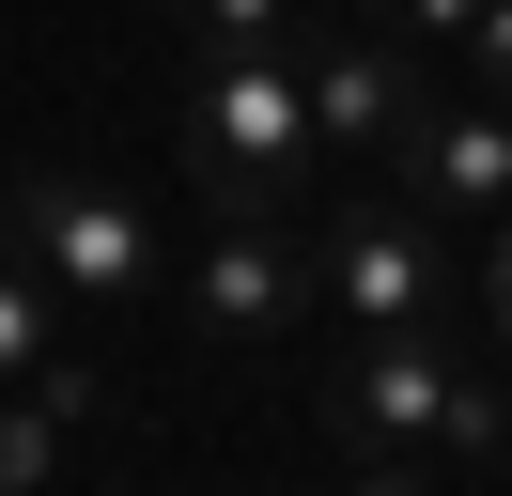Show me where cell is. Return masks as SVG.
Returning a JSON list of instances; mask_svg holds the SVG:
<instances>
[{
    "label": "cell",
    "instance_id": "3",
    "mask_svg": "<svg viewBox=\"0 0 512 496\" xmlns=\"http://www.w3.org/2000/svg\"><path fill=\"white\" fill-rule=\"evenodd\" d=\"M311 295L342 310L357 341H388V326H435V310H450V248L419 233L404 202H342V233L311 248Z\"/></svg>",
    "mask_w": 512,
    "mask_h": 496
},
{
    "label": "cell",
    "instance_id": "9",
    "mask_svg": "<svg viewBox=\"0 0 512 496\" xmlns=\"http://www.w3.org/2000/svg\"><path fill=\"white\" fill-rule=\"evenodd\" d=\"M187 31H202V62H264V47H311V16H295V0H187Z\"/></svg>",
    "mask_w": 512,
    "mask_h": 496
},
{
    "label": "cell",
    "instance_id": "8",
    "mask_svg": "<svg viewBox=\"0 0 512 496\" xmlns=\"http://www.w3.org/2000/svg\"><path fill=\"white\" fill-rule=\"evenodd\" d=\"M32 372H63V310H47V279L0 248V388H32Z\"/></svg>",
    "mask_w": 512,
    "mask_h": 496
},
{
    "label": "cell",
    "instance_id": "1",
    "mask_svg": "<svg viewBox=\"0 0 512 496\" xmlns=\"http://www.w3.org/2000/svg\"><path fill=\"white\" fill-rule=\"evenodd\" d=\"M295 155H311L295 47H264V62H202V78H187V171H202V202H218V217H280Z\"/></svg>",
    "mask_w": 512,
    "mask_h": 496
},
{
    "label": "cell",
    "instance_id": "2",
    "mask_svg": "<svg viewBox=\"0 0 512 496\" xmlns=\"http://www.w3.org/2000/svg\"><path fill=\"white\" fill-rule=\"evenodd\" d=\"M0 248L32 264L47 295H109V310L156 279V217H140L125 186H94V171H32V186H16V217H0Z\"/></svg>",
    "mask_w": 512,
    "mask_h": 496
},
{
    "label": "cell",
    "instance_id": "14",
    "mask_svg": "<svg viewBox=\"0 0 512 496\" xmlns=\"http://www.w3.org/2000/svg\"><path fill=\"white\" fill-rule=\"evenodd\" d=\"M357 496H435L419 465H388V450H357Z\"/></svg>",
    "mask_w": 512,
    "mask_h": 496
},
{
    "label": "cell",
    "instance_id": "4",
    "mask_svg": "<svg viewBox=\"0 0 512 496\" xmlns=\"http://www.w3.org/2000/svg\"><path fill=\"white\" fill-rule=\"evenodd\" d=\"M295 310H311V248L280 217H218V248L187 264V326L202 341H280Z\"/></svg>",
    "mask_w": 512,
    "mask_h": 496
},
{
    "label": "cell",
    "instance_id": "10",
    "mask_svg": "<svg viewBox=\"0 0 512 496\" xmlns=\"http://www.w3.org/2000/svg\"><path fill=\"white\" fill-rule=\"evenodd\" d=\"M47 465H63V419L32 388H0V496H47Z\"/></svg>",
    "mask_w": 512,
    "mask_h": 496
},
{
    "label": "cell",
    "instance_id": "13",
    "mask_svg": "<svg viewBox=\"0 0 512 496\" xmlns=\"http://www.w3.org/2000/svg\"><path fill=\"white\" fill-rule=\"evenodd\" d=\"M481 310H497V326H512V217H497V233H481Z\"/></svg>",
    "mask_w": 512,
    "mask_h": 496
},
{
    "label": "cell",
    "instance_id": "11",
    "mask_svg": "<svg viewBox=\"0 0 512 496\" xmlns=\"http://www.w3.org/2000/svg\"><path fill=\"white\" fill-rule=\"evenodd\" d=\"M357 16H388V31H481V0H357Z\"/></svg>",
    "mask_w": 512,
    "mask_h": 496
},
{
    "label": "cell",
    "instance_id": "12",
    "mask_svg": "<svg viewBox=\"0 0 512 496\" xmlns=\"http://www.w3.org/2000/svg\"><path fill=\"white\" fill-rule=\"evenodd\" d=\"M466 47H481V78H497V109H512V0H481V31H466Z\"/></svg>",
    "mask_w": 512,
    "mask_h": 496
},
{
    "label": "cell",
    "instance_id": "6",
    "mask_svg": "<svg viewBox=\"0 0 512 496\" xmlns=\"http://www.w3.org/2000/svg\"><path fill=\"white\" fill-rule=\"evenodd\" d=\"M295 93H311V140H373V155L435 109L419 62L404 47H357V31H311V47H295Z\"/></svg>",
    "mask_w": 512,
    "mask_h": 496
},
{
    "label": "cell",
    "instance_id": "5",
    "mask_svg": "<svg viewBox=\"0 0 512 496\" xmlns=\"http://www.w3.org/2000/svg\"><path fill=\"white\" fill-rule=\"evenodd\" d=\"M450 388H466V372H450V341H435V326H388V341H357V357H342L326 434H342V450H404V434L450 419Z\"/></svg>",
    "mask_w": 512,
    "mask_h": 496
},
{
    "label": "cell",
    "instance_id": "7",
    "mask_svg": "<svg viewBox=\"0 0 512 496\" xmlns=\"http://www.w3.org/2000/svg\"><path fill=\"white\" fill-rule=\"evenodd\" d=\"M388 155H404L419 202H450V217H512V109H419Z\"/></svg>",
    "mask_w": 512,
    "mask_h": 496
}]
</instances>
